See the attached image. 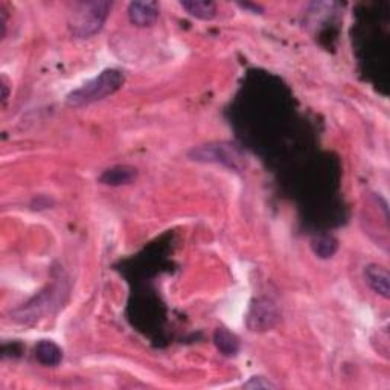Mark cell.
I'll list each match as a JSON object with an SVG mask.
<instances>
[{"instance_id":"obj_1","label":"cell","mask_w":390,"mask_h":390,"mask_svg":"<svg viewBox=\"0 0 390 390\" xmlns=\"http://www.w3.org/2000/svg\"><path fill=\"white\" fill-rule=\"evenodd\" d=\"M125 83V77L121 70L107 69L101 72L96 78L87 81L84 86L74 90L69 93L66 104L69 107H84L89 104H93L96 101H101L107 96L116 93Z\"/></svg>"},{"instance_id":"obj_2","label":"cell","mask_w":390,"mask_h":390,"mask_svg":"<svg viewBox=\"0 0 390 390\" xmlns=\"http://www.w3.org/2000/svg\"><path fill=\"white\" fill-rule=\"evenodd\" d=\"M112 2H84L72 13L69 28L77 39H90L103 30Z\"/></svg>"},{"instance_id":"obj_3","label":"cell","mask_w":390,"mask_h":390,"mask_svg":"<svg viewBox=\"0 0 390 390\" xmlns=\"http://www.w3.org/2000/svg\"><path fill=\"white\" fill-rule=\"evenodd\" d=\"M189 157L200 163H219L233 171H242L246 168V154L238 145L230 142H214L195 147L189 151Z\"/></svg>"},{"instance_id":"obj_4","label":"cell","mask_w":390,"mask_h":390,"mask_svg":"<svg viewBox=\"0 0 390 390\" xmlns=\"http://www.w3.org/2000/svg\"><path fill=\"white\" fill-rule=\"evenodd\" d=\"M279 320L276 305L268 299H256L250 305L247 314V326L253 332H264L273 328Z\"/></svg>"},{"instance_id":"obj_5","label":"cell","mask_w":390,"mask_h":390,"mask_svg":"<svg viewBox=\"0 0 390 390\" xmlns=\"http://www.w3.org/2000/svg\"><path fill=\"white\" fill-rule=\"evenodd\" d=\"M56 302V293H53V288H51L49 292L40 294L39 297H35L34 301H31L30 304L23 305L19 310H15L13 313L14 319L28 323L31 320H37L40 317L49 311V308L52 306L51 304Z\"/></svg>"},{"instance_id":"obj_6","label":"cell","mask_w":390,"mask_h":390,"mask_svg":"<svg viewBox=\"0 0 390 390\" xmlns=\"http://www.w3.org/2000/svg\"><path fill=\"white\" fill-rule=\"evenodd\" d=\"M130 22L136 26H151L159 17V5L156 2H131L129 5Z\"/></svg>"},{"instance_id":"obj_7","label":"cell","mask_w":390,"mask_h":390,"mask_svg":"<svg viewBox=\"0 0 390 390\" xmlns=\"http://www.w3.org/2000/svg\"><path fill=\"white\" fill-rule=\"evenodd\" d=\"M368 285L381 297H390V276L387 268L378 264H369L365 270Z\"/></svg>"},{"instance_id":"obj_8","label":"cell","mask_w":390,"mask_h":390,"mask_svg":"<svg viewBox=\"0 0 390 390\" xmlns=\"http://www.w3.org/2000/svg\"><path fill=\"white\" fill-rule=\"evenodd\" d=\"M138 176V169L129 167V165H117L113 168L105 169L101 176H99V181L107 186H121V185H129Z\"/></svg>"},{"instance_id":"obj_9","label":"cell","mask_w":390,"mask_h":390,"mask_svg":"<svg viewBox=\"0 0 390 390\" xmlns=\"http://www.w3.org/2000/svg\"><path fill=\"white\" fill-rule=\"evenodd\" d=\"M35 358L43 366H58L63 358V352L57 343L51 340H41L35 346Z\"/></svg>"},{"instance_id":"obj_10","label":"cell","mask_w":390,"mask_h":390,"mask_svg":"<svg viewBox=\"0 0 390 390\" xmlns=\"http://www.w3.org/2000/svg\"><path fill=\"white\" fill-rule=\"evenodd\" d=\"M181 8L189 14L200 20H212L216 17V6L212 2H203V0H185L180 4Z\"/></svg>"},{"instance_id":"obj_11","label":"cell","mask_w":390,"mask_h":390,"mask_svg":"<svg viewBox=\"0 0 390 390\" xmlns=\"http://www.w3.org/2000/svg\"><path fill=\"white\" fill-rule=\"evenodd\" d=\"M214 342H215V346L219 348V351L228 357L237 356L240 351L238 337L226 328H219L214 332Z\"/></svg>"},{"instance_id":"obj_12","label":"cell","mask_w":390,"mask_h":390,"mask_svg":"<svg viewBox=\"0 0 390 390\" xmlns=\"http://www.w3.org/2000/svg\"><path fill=\"white\" fill-rule=\"evenodd\" d=\"M311 249L316 256L320 259H328L335 255V252L339 250V241L331 235H319V237L313 238Z\"/></svg>"},{"instance_id":"obj_13","label":"cell","mask_w":390,"mask_h":390,"mask_svg":"<svg viewBox=\"0 0 390 390\" xmlns=\"http://www.w3.org/2000/svg\"><path fill=\"white\" fill-rule=\"evenodd\" d=\"M246 389H276L278 386L271 383L270 379L264 378V377H253L250 378L246 384H244Z\"/></svg>"},{"instance_id":"obj_14","label":"cell","mask_w":390,"mask_h":390,"mask_svg":"<svg viewBox=\"0 0 390 390\" xmlns=\"http://www.w3.org/2000/svg\"><path fill=\"white\" fill-rule=\"evenodd\" d=\"M0 26H2V37H5V32H6V13L4 10H0Z\"/></svg>"},{"instance_id":"obj_15","label":"cell","mask_w":390,"mask_h":390,"mask_svg":"<svg viewBox=\"0 0 390 390\" xmlns=\"http://www.w3.org/2000/svg\"><path fill=\"white\" fill-rule=\"evenodd\" d=\"M2 90H4V95H2V101L5 103L6 101V98H8V89L5 84H2Z\"/></svg>"}]
</instances>
